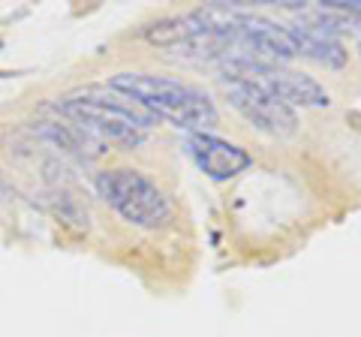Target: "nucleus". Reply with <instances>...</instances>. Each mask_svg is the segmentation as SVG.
Returning <instances> with one entry per match:
<instances>
[{"instance_id":"9","label":"nucleus","mask_w":361,"mask_h":337,"mask_svg":"<svg viewBox=\"0 0 361 337\" xmlns=\"http://www.w3.org/2000/svg\"><path fill=\"white\" fill-rule=\"evenodd\" d=\"M9 190H13V187H9V181H6L4 175H0V193H9Z\"/></svg>"},{"instance_id":"6","label":"nucleus","mask_w":361,"mask_h":337,"mask_svg":"<svg viewBox=\"0 0 361 337\" xmlns=\"http://www.w3.org/2000/svg\"><path fill=\"white\" fill-rule=\"evenodd\" d=\"M187 154L214 181H229L253 163L250 151H244L241 145L229 139L214 136V133H187Z\"/></svg>"},{"instance_id":"11","label":"nucleus","mask_w":361,"mask_h":337,"mask_svg":"<svg viewBox=\"0 0 361 337\" xmlns=\"http://www.w3.org/2000/svg\"><path fill=\"white\" fill-rule=\"evenodd\" d=\"M358 49H361V46H358Z\"/></svg>"},{"instance_id":"3","label":"nucleus","mask_w":361,"mask_h":337,"mask_svg":"<svg viewBox=\"0 0 361 337\" xmlns=\"http://www.w3.org/2000/svg\"><path fill=\"white\" fill-rule=\"evenodd\" d=\"M97 193L106 205L139 229H163L172 220V202L157 181L130 166L106 168L97 175Z\"/></svg>"},{"instance_id":"10","label":"nucleus","mask_w":361,"mask_h":337,"mask_svg":"<svg viewBox=\"0 0 361 337\" xmlns=\"http://www.w3.org/2000/svg\"><path fill=\"white\" fill-rule=\"evenodd\" d=\"M0 46H4V42H0Z\"/></svg>"},{"instance_id":"5","label":"nucleus","mask_w":361,"mask_h":337,"mask_svg":"<svg viewBox=\"0 0 361 337\" xmlns=\"http://www.w3.org/2000/svg\"><path fill=\"white\" fill-rule=\"evenodd\" d=\"M223 94H226V99H229V106L235 111H241L256 130L268 133V136L286 139L298 130L295 109L283 106L280 99H274L265 91H259V87H253V85L241 82V78H223Z\"/></svg>"},{"instance_id":"1","label":"nucleus","mask_w":361,"mask_h":337,"mask_svg":"<svg viewBox=\"0 0 361 337\" xmlns=\"http://www.w3.org/2000/svg\"><path fill=\"white\" fill-rule=\"evenodd\" d=\"M49 109H54L63 121L75 123L97 142L123 145V148H139L148 139V130L157 127L154 115H148L130 97L111 91L109 85L78 87V91L54 99Z\"/></svg>"},{"instance_id":"2","label":"nucleus","mask_w":361,"mask_h":337,"mask_svg":"<svg viewBox=\"0 0 361 337\" xmlns=\"http://www.w3.org/2000/svg\"><path fill=\"white\" fill-rule=\"evenodd\" d=\"M109 87L133 103H139L157 121H169L187 133H211L220 121L214 99L196 85L160 73H118L109 78Z\"/></svg>"},{"instance_id":"4","label":"nucleus","mask_w":361,"mask_h":337,"mask_svg":"<svg viewBox=\"0 0 361 337\" xmlns=\"http://www.w3.org/2000/svg\"><path fill=\"white\" fill-rule=\"evenodd\" d=\"M220 78H241V82L259 87V91L271 94L289 109H325L331 103L329 91L316 82V78L304 75L298 70H289L283 63H265L253 58H229L220 63Z\"/></svg>"},{"instance_id":"8","label":"nucleus","mask_w":361,"mask_h":337,"mask_svg":"<svg viewBox=\"0 0 361 337\" xmlns=\"http://www.w3.org/2000/svg\"><path fill=\"white\" fill-rule=\"evenodd\" d=\"M30 130H33L37 139L49 142L51 148L70 154V157H75V160H94V157L103 154V142L87 136L85 130H78L70 121H37Z\"/></svg>"},{"instance_id":"7","label":"nucleus","mask_w":361,"mask_h":337,"mask_svg":"<svg viewBox=\"0 0 361 337\" xmlns=\"http://www.w3.org/2000/svg\"><path fill=\"white\" fill-rule=\"evenodd\" d=\"M286 30H289L292 46H295V58H310L319 66H325V70H341L349 58L343 42L331 37V33L307 27V25H301V21H292V25H286Z\"/></svg>"}]
</instances>
